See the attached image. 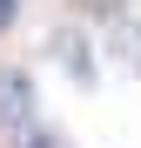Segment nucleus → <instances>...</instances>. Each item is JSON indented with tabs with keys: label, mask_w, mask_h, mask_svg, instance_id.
<instances>
[{
	"label": "nucleus",
	"mask_w": 141,
	"mask_h": 148,
	"mask_svg": "<svg viewBox=\"0 0 141 148\" xmlns=\"http://www.w3.org/2000/svg\"><path fill=\"white\" fill-rule=\"evenodd\" d=\"M27 121H34V81H27V67H0V128L27 135Z\"/></svg>",
	"instance_id": "1"
},
{
	"label": "nucleus",
	"mask_w": 141,
	"mask_h": 148,
	"mask_svg": "<svg viewBox=\"0 0 141 148\" xmlns=\"http://www.w3.org/2000/svg\"><path fill=\"white\" fill-rule=\"evenodd\" d=\"M61 61H67V74H74V81H94V54H87V40L67 34V40H61Z\"/></svg>",
	"instance_id": "2"
},
{
	"label": "nucleus",
	"mask_w": 141,
	"mask_h": 148,
	"mask_svg": "<svg viewBox=\"0 0 141 148\" xmlns=\"http://www.w3.org/2000/svg\"><path fill=\"white\" fill-rule=\"evenodd\" d=\"M121 54H128V61H141V34H134V20H121Z\"/></svg>",
	"instance_id": "3"
},
{
	"label": "nucleus",
	"mask_w": 141,
	"mask_h": 148,
	"mask_svg": "<svg viewBox=\"0 0 141 148\" xmlns=\"http://www.w3.org/2000/svg\"><path fill=\"white\" fill-rule=\"evenodd\" d=\"M14 7H20V0H0V27H14Z\"/></svg>",
	"instance_id": "4"
},
{
	"label": "nucleus",
	"mask_w": 141,
	"mask_h": 148,
	"mask_svg": "<svg viewBox=\"0 0 141 148\" xmlns=\"http://www.w3.org/2000/svg\"><path fill=\"white\" fill-rule=\"evenodd\" d=\"M20 148H54V141H40V135H34V141H20Z\"/></svg>",
	"instance_id": "5"
}]
</instances>
